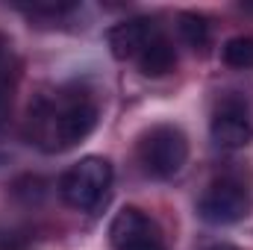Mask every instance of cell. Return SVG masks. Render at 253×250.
Listing matches in <instances>:
<instances>
[{
    "label": "cell",
    "instance_id": "1",
    "mask_svg": "<svg viewBox=\"0 0 253 250\" xmlns=\"http://www.w3.org/2000/svg\"><path fill=\"white\" fill-rule=\"evenodd\" d=\"M97 124V103L85 91H62L42 97L30 109V138L44 153H62L88 138Z\"/></svg>",
    "mask_w": 253,
    "mask_h": 250
},
{
    "label": "cell",
    "instance_id": "2",
    "mask_svg": "<svg viewBox=\"0 0 253 250\" xmlns=\"http://www.w3.org/2000/svg\"><path fill=\"white\" fill-rule=\"evenodd\" d=\"M189 159V138L180 126L159 124L138 141V162L156 180H171L183 171Z\"/></svg>",
    "mask_w": 253,
    "mask_h": 250
},
{
    "label": "cell",
    "instance_id": "3",
    "mask_svg": "<svg viewBox=\"0 0 253 250\" xmlns=\"http://www.w3.org/2000/svg\"><path fill=\"white\" fill-rule=\"evenodd\" d=\"M109 186H112V165L103 156H85V159H80L77 165H71L65 171L62 183H59L65 203L74 206V209H80V212L97 209L106 200Z\"/></svg>",
    "mask_w": 253,
    "mask_h": 250
},
{
    "label": "cell",
    "instance_id": "4",
    "mask_svg": "<svg viewBox=\"0 0 253 250\" xmlns=\"http://www.w3.org/2000/svg\"><path fill=\"white\" fill-rule=\"evenodd\" d=\"M197 212L206 224H215V227L239 224L251 215V194L236 180H218L203 191Z\"/></svg>",
    "mask_w": 253,
    "mask_h": 250
},
{
    "label": "cell",
    "instance_id": "5",
    "mask_svg": "<svg viewBox=\"0 0 253 250\" xmlns=\"http://www.w3.org/2000/svg\"><path fill=\"white\" fill-rule=\"evenodd\" d=\"M209 132H212V141L218 147H224V150H242V147H248L253 138L248 106L242 100H236V97H227L218 106V112L212 115Z\"/></svg>",
    "mask_w": 253,
    "mask_h": 250
},
{
    "label": "cell",
    "instance_id": "6",
    "mask_svg": "<svg viewBox=\"0 0 253 250\" xmlns=\"http://www.w3.org/2000/svg\"><path fill=\"white\" fill-rule=\"evenodd\" d=\"M156 36H159V33H156V24H153L150 18H129V21L115 24V27L109 30L106 42H109L112 56L124 62V59H138L141 50H144Z\"/></svg>",
    "mask_w": 253,
    "mask_h": 250
},
{
    "label": "cell",
    "instance_id": "7",
    "mask_svg": "<svg viewBox=\"0 0 253 250\" xmlns=\"http://www.w3.org/2000/svg\"><path fill=\"white\" fill-rule=\"evenodd\" d=\"M135 62H138V71H141L144 77L156 80V77H165V74L174 71L177 53H174V44H171L165 36H156V39L141 50V56H138Z\"/></svg>",
    "mask_w": 253,
    "mask_h": 250
},
{
    "label": "cell",
    "instance_id": "8",
    "mask_svg": "<svg viewBox=\"0 0 253 250\" xmlns=\"http://www.w3.org/2000/svg\"><path fill=\"white\" fill-rule=\"evenodd\" d=\"M180 36L183 42L194 47V50H203L209 44V24L203 15H194V12H183L180 15Z\"/></svg>",
    "mask_w": 253,
    "mask_h": 250
},
{
    "label": "cell",
    "instance_id": "9",
    "mask_svg": "<svg viewBox=\"0 0 253 250\" xmlns=\"http://www.w3.org/2000/svg\"><path fill=\"white\" fill-rule=\"evenodd\" d=\"M224 62L230 68H253V39L251 36H236L224 44Z\"/></svg>",
    "mask_w": 253,
    "mask_h": 250
},
{
    "label": "cell",
    "instance_id": "10",
    "mask_svg": "<svg viewBox=\"0 0 253 250\" xmlns=\"http://www.w3.org/2000/svg\"><path fill=\"white\" fill-rule=\"evenodd\" d=\"M115 250H165V242H162L159 230L153 227V230H147V233H141V236L124 242V245H118Z\"/></svg>",
    "mask_w": 253,
    "mask_h": 250
},
{
    "label": "cell",
    "instance_id": "11",
    "mask_svg": "<svg viewBox=\"0 0 253 250\" xmlns=\"http://www.w3.org/2000/svg\"><path fill=\"white\" fill-rule=\"evenodd\" d=\"M209 250H236L233 245H215V248H209Z\"/></svg>",
    "mask_w": 253,
    "mask_h": 250
}]
</instances>
